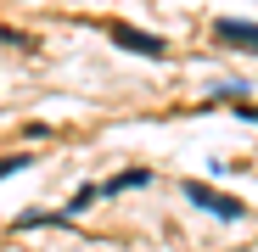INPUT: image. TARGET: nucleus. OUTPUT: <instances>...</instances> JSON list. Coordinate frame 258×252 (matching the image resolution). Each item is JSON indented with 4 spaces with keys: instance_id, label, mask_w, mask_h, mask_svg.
Masks as SVG:
<instances>
[{
    "instance_id": "3",
    "label": "nucleus",
    "mask_w": 258,
    "mask_h": 252,
    "mask_svg": "<svg viewBox=\"0 0 258 252\" xmlns=\"http://www.w3.org/2000/svg\"><path fill=\"white\" fill-rule=\"evenodd\" d=\"M213 34H219L225 45H236V51H258V23H241V17H219V23H213Z\"/></svg>"
},
{
    "instance_id": "1",
    "label": "nucleus",
    "mask_w": 258,
    "mask_h": 252,
    "mask_svg": "<svg viewBox=\"0 0 258 252\" xmlns=\"http://www.w3.org/2000/svg\"><path fill=\"white\" fill-rule=\"evenodd\" d=\"M112 45H118V51H135V56H152V62H163V56H168L163 39H152L146 28H123V23L112 28Z\"/></svg>"
},
{
    "instance_id": "4",
    "label": "nucleus",
    "mask_w": 258,
    "mask_h": 252,
    "mask_svg": "<svg viewBox=\"0 0 258 252\" xmlns=\"http://www.w3.org/2000/svg\"><path fill=\"white\" fill-rule=\"evenodd\" d=\"M135 185H152V174H146V168H129V174H118V180H107L101 191H107V196H118V191H135Z\"/></svg>"
},
{
    "instance_id": "7",
    "label": "nucleus",
    "mask_w": 258,
    "mask_h": 252,
    "mask_svg": "<svg viewBox=\"0 0 258 252\" xmlns=\"http://www.w3.org/2000/svg\"><path fill=\"white\" fill-rule=\"evenodd\" d=\"M0 39H23V34H12V28H0Z\"/></svg>"
},
{
    "instance_id": "2",
    "label": "nucleus",
    "mask_w": 258,
    "mask_h": 252,
    "mask_svg": "<svg viewBox=\"0 0 258 252\" xmlns=\"http://www.w3.org/2000/svg\"><path fill=\"white\" fill-rule=\"evenodd\" d=\"M185 202L208 207L213 219H241V213H247V207H241L236 196H219V191H208V185H185Z\"/></svg>"
},
{
    "instance_id": "5",
    "label": "nucleus",
    "mask_w": 258,
    "mask_h": 252,
    "mask_svg": "<svg viewBox=\"0 0 258 252\" xmlns=\"http://www.w3.org/2000/svg\"><path fill=\"white\" fill-rule=\"evenodd\" d=\"M17 224L23 230H34V224H73V213H23Z\"/></svg>"
},
{
    "instance_id": "6",
    "label": "nucleus",
    "mask_w": 258,
    "mask_h": 252,
    "mask_svg": "<svg viewBox=\"0 0 258 252\" xmlns=\"http://www.w3.org/2000/svg\"><path fill=\"white\" fill-rule=\"evenodd\" d=\"M17 168H28V162H23V157H6V162H0V180H12Z\"/></svg>"
}]
</instances>
